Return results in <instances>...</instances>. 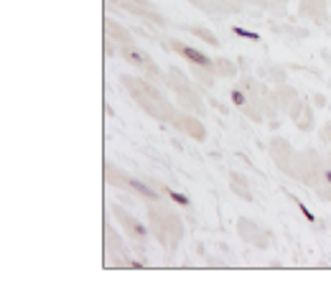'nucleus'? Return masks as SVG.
Segmentation results:
<instances>
[{"label": "nucleus", "instance_id": "1", "mask_svg": "<svg viewBox=\"0 0 331 298\" xmlns=\"http://www.w3.org/2000/svg\"><path fill=\"white\" fill-rule=\"evenodd\" d=\"M179 51H181V54H184L189 62H194V64H201V67H209V64H211V62H209V59H206L201 51L191 49V46H179Z\"/></svg>", "mask_w": 331, "mask_h": 298}, {"label": "nucleus", "instance_id": "2", "mask_svg": "<svg viewBox=\"0 0 331 298\" xmlns=\"http://www.w3.org/2000/svg\"><path fill=\"white\" fill-rule=\"evenodd\" d=\"M130 186L135 189V191H140L143 196H148V199H158V194H155V191H153L150 186H145L143 181H135V178H132V181H130Z\"/></svg>", "mask_w": 331, "mask_h": 298}, {"label": "nucleus", "instance_id": "3", "mask_svg": "<svg viewBox=\"0 0 331 298\" xmlns=\"http://www.w3.org/2000/svg\"><path fill=\"white\" fill-rule=\"evenodd\" d=\"M235 36H242V38H247V41H260L258 33H252V31H247V28H240V26H235Z\"/></svg>", "mask_w": 331, "mask_h": 298}, {"label": "nucleus", "instance_id": "4", "mask_svg": "<svg viewBox=\"0 0 331 298\" xmlns=\"http://www.w3.org/2000/svg\"><path fill=\"white\" fill-rule=\"evenodd\" d=\"M171 199H173L176 204H181V207H189V196H184V194H179V191H171Z\"/></svg>", "mask_w": 331, "mask_h": 298}, {"label": "nucleus", "instance_id": "5", "mask_svg": "<svg viewBox=\"0 0 331 298\" xmlns=\"http://www.w3.org/2000/svg\"><path fill=\"white\" fill-rule=\"evenodd\" d=\"M301 212H303V217H306V220H308V222H316V217H314V214H311V209H308V207H306V204H301Z\"/></svg>", "mask_w": 331, "mask_h": 298}, {"label": "nucleus", "instance_id": "6", "mask_svg": "<svg viewBox=\"0 0 331 298\" xmlns=\"http://www.w3.org/2000/svg\"><path fill=\"white\" fill-rule=\"evenodd\" d=\"M232 100H235V105H242L245 102V94L242 92H232Z\"/></svg>", "mask_w": 331, "mask_h": 298}, {"label": "nucleus", "instance_id": "7", "mask_svg": "<svg viewBox=\"0 0 331 298\" xmlns=\"http://www.w3.org/2000/svg\"><path fill=\"white\" fill-rule=\"evenodd\" d=\"M324 176H326V181H329V184H331V171H326V173H324Z\"/></svg>", "mask_w": 331, "mask_h": 298}]
</instances>
